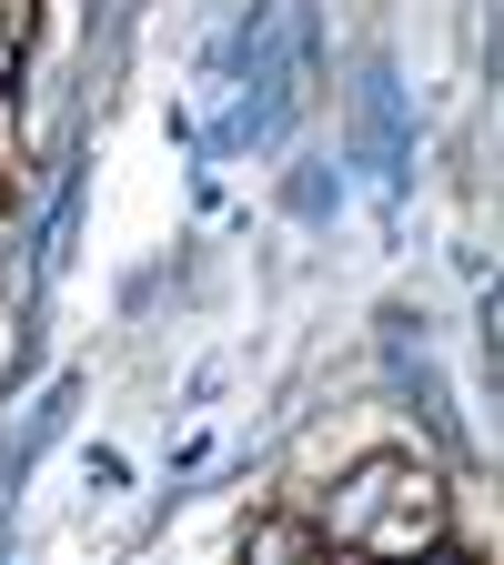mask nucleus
Listing matches in <instances>:
<instances>
[{
  "label": "nucleus",
  "instance_id": "2",
  "mask_svg": "<svg viewBox=\"0 0 504 565\" xmlns=\"http://www.w3.org/2000/svg\"><path fill=\"white\" fill-rule=\"evenodd\" d=\"M21 21H31V0H0V31H11V41H21Z\"/></svg>",
  "mask_w": 504,
  "mask_h": 565
},
{
  "label": "nucleus",
  "instance_id": "1",
  "mask_svg": "<svg viewBox=\"0 0 504 565\" xmlns=\"http://www.w3.org/2000/svg\"><path fill=\"white\" fill-rule=\"evenodd\" d=\"M243 555H253V565H272V555H313V525H282V515H262V525L243 535Z\"/></svg>",
  "mask_w": 504,
  "mask_h": 565
},
{
  "label": "nucleus",
  "instance_id": "3",
  "mask_svg": "<svg viewBox=\"0 0 504 565\" xmlns=\"http://www.w3.org/2000/svg\"><path fill=\"white\" fill-rule=\"evenodd\" d=\"M11 61H21V41H11V31H0V92H11Z\"/></svg>",
  "mask_w": 504,
  "mask_h": 565
}]
</instances>
